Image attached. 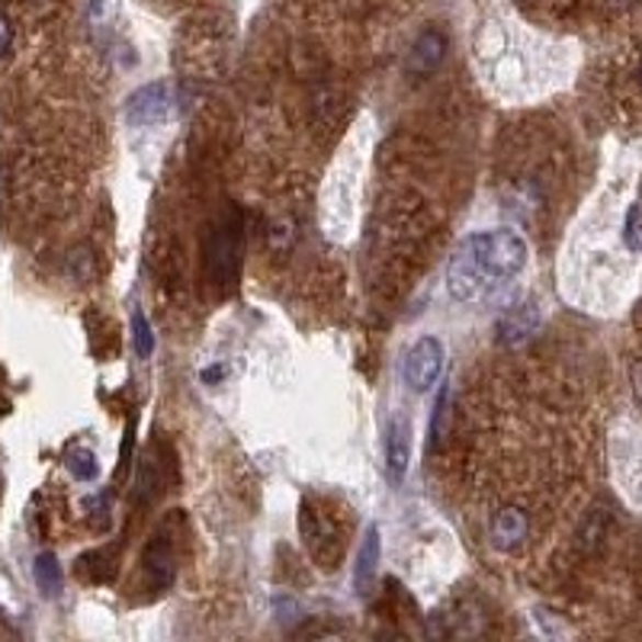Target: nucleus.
<instances>
[{"instance_id": "1", "label": "nucleus", "mask_w": 642, "mask_h": 642, "mask_svg": "<svg viewBox=\"0 0 642 642\" xmlns=\"http://www.w3.org/2000/svg\"><path fill=\"white\" fill-rule=\"evenodd\" d=\"M527 263V241L511 232H482L466 238L447 263V290L457 302L488 300Z\"/></svg>"}, {"instance_id": "2", "label": "nucleus", "mask_w": 642, "mask_h": 642, "mask_svg": "<svg viewBox=\"0 0 642 642\" xmlns=\"http://www.w3.org/2000/svg\"><path fill=\"white\" fill-rule=\"evenodd\" d=\"M238 263H241V215L228 210L210 238V280L218 286V293H228L235 286Z\"/></svg>"}, {"instance_id": "3", "label": "nucleus", "mask_w": 642, "mask_h": 642, "mask_svg": "<svg viewBox=\"0 0 642 642\" xmlns=\"http://www.w3.org/2000/svg\"><path fill=\"white\" fill-rule=\"evenodd\" d=\"M440 370H443V343L437 338H421L418 343H412L402 363V376L412 392H428L437 383Z\"/></svg>"}, {"instance_id": "4", "label": "nucleus", "mask_w": 642, "mask_h": 642, "mask_svg": "<svg viewBox=\"0 0 642 642\" xmlns=\"http://www.w3.org/2000/svg\"><path fill=\"white\" fill-rule=\"evenodd\" d=\"M168 113H171V87L165 81L135 90L126 110L128 123H135V126H155V123L168 120Z\"/></svg>"}, {"instance_id": "5", "label": "nucleus", "mask_w": 642, "mask_h": 642, "mask_svg": "<svg viewBox=\"0 0 642 642\" xmlns=\"http://www.w3.org/2000/svg\"><path fill=\"white\" fill-rule=\"evenodd\" d=\"M142 568H145V578H148V585L155 592H165L171 585L173 575H177V556H173V543L171 537H168V530L165 533L158 530L151 537V543H148V550L142 556Z\"/></svg>"}, {"instance_id": "6", "label": "nucleus", "mask_w": 642, "mask_h": 642, "mask_svg": "<svg viewBox=\"0 0 642 642\" xmlns=\"http://www.w3.org/2000/svg\"><path fill=\"white\" fill-rule=\"evenodd\" d=\"M443 55H447V36H443L440 30L428 26V30L418 33V40L408 48L405 68H408V75H415V78H430V75L443 65Z\"/></svg>"}, {"instance_id": "7", "label": "nucleus", "mask_w": 642, "mask_h": 642, "mask_svg": "<svg viewBox=\"0 0 642 642\" xmlns=\"http://www.w3.org/2000/svg\"><path fill=\"white\" fill-rule=\"evenodd\" d=\"M540 328V312L533 302H517L511 308L502 312L498 318V341L505 347H517V343L530 341V335Z\"/></svg>"}, {"instance_id": "8", "label": "nucleus", "mask_w": 642, "mask_h": 642, "mask_svg": "<svg viewBox=\"0 0 642 642\" xmlns=\"http://www.w3.org/2000/svg\"><path fill=\"white\" fill-rule=\"evenodd\" d=\"M385 463H388V478L395 485H402L405 475H408V463H412V430L402 418H392V425H388Z\"/></svg>"}, {"instance_id": "9", "label": "nucleus", "mask_w": 642, "mask_h": 642, "mask_svg": "<svg viewBox=\"0 0 642 642\" xmlns=\"http://www.w3.org/2000/svg\"><path fill=\"white\" fill-rule=\"evenodd\" d=\"M527 530H530L527 511H520L514 505L511 508H502V511L495 514V520H492V543L498 550L511 553V550H517L527 540Z\"/></svg>"}, {"instance_id": "10", "label": "nucleus", "mask_w": 642, "mask_h": 642, "mask_svg": "<svg viewBox=\"0 0 642 642\" xmlns=\"http://www.w3.org/2000/svg\"><path fill=\"white\" fill-rule=\"evenodd\" d=\"M380 553H383V540H380V527L373 523L367 530V540H363L360 556H357V572H353V585H357L360 595H367V588H370V582L380 568Z\"/></svg>"}, {"instance_id": "11", "label": "nucleus", "mask_w": 642, "mask_h": 642, "mask_svg": "<svg viewBox=\"0 0 642 642\" xmlns=\"http://www.w3.org/2000/svg\"><path fill=\"white\" fill-rule=\"evenodd\" d=\"M33 575H36V585L45 598H55L61 592V565L52 553H40L36 565H33Z\"/></svg>"}, {"instance_id": "12", "label": "nucleus", "mask_w": 642, "mask_h": 642, "mask_svg": "<svg viewBox=\"0 0 642 642\" xmlns=\"http://www.w3.org/2000/svg\"><path fill=\"white\" fill-rule=\"evenodd\" d=\"M65 463H68V472L78 478V482H93L97 475H100V463H97V453L93 450H87V447H78V450H71L68 457H65Z\"/></svg>"}, {"instance_id": "13", "label": "nucleus", "mask_w": 642, "mask_h": 642, "mask_svg": "<svg viewBox=\"0 0 642 642\" xmlns=\"http://www.w3.org/2000/svg\"><path fill=\"white\" fill-rule=\"evenodd\" d=\"M132 343H135V353L142 360H148L155 353V331H151V325H148V318H145L142 308L132 312Z\"/></svg>"}, {"instance_id": "14", "label": "nucleus", "mask_w": 642, "mask_h": 642, "mask_svg": "<svg viewBox=\"0 0 642 642\" xmlns=\"http://www.w3.org/2000/svg\"><path fill=\"white\" fill-rule=\"evenodd\" d=\"M447 412H450V383H443L440 395H437V405H433V421H430V447L437 450L440 440H443V430H447Z\"/></svg>"}, {"instance_id": "15", "label": "nucleus", "mask_w": 642, "mask_h": 642, "mask_svg": "<svg viewBox=\"0 0 642 642\" xmlns=\"http://www.w3.org/2000/svg\"><path fill=\"white\" fill-rule=\"evenodd\" d=\"M10 45H13V26H10L7 13H0V58L10 52Z\"/></svg>"}, {"instance_id": "16", "label": "nucleus", "mask_w": 642, "mask_h": 642, "mask_svg": "<svg viewBox=\"0 0 642 642\" xmlns=\"http://www.w3.org/2000/svg\"><path fill=\"white\" fill-rule=\"evenodd\" d=\"M222 376H225V370H222V367H210V370H203V383H218V380H222Z\"/></svg>"}, {"instance_id": "17", "label": "nucleus", "mask_w": 642, "mask_h": 642, "mask_svg": "<svg viewBox=\"0 0 642 642\" xmlns=\"http://www.w3.org/2000/svg\"><path fill=\"white\" fill-rule=\"evenodd\" d=\"M613 3H620V7H630V3H637V0H613Z\"/></svg>"}, {"instance_id": "18", "label": "nucleus", "mask_w": 642, "mask_h": 642, "mask_svg": "<svg viewBox=\"0 0 642 642\" xmlns=\"http://www.w3.org/2000/svg\"><path fill=\"white\" fill-rule=\"evenodd\" d=\"M640 85H642V58H640Z\"/></svg>"}]
</instances>
